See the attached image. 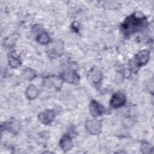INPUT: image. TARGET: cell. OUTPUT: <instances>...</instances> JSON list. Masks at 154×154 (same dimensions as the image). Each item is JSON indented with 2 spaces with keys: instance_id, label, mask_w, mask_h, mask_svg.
Instances as JSON below:
<instances>
[{
  "instance_id": "6",
  "label": "cell",
  "mask_w": 154,
  "mask_h": 154,
  "mask_svg": "<svg viewBox=\"0 0 154 154\" xmlns=\"http://www.w3.org/2000/svg\"><path fill=\"white\" fill-rule=\"evenodd\" d=\"M55 118V112L52 109L45 110L38 115V120L44 125L51 123Z\"/></svg>"
},
{
  "instance_id": "11",
  "label": "cell",
  "mask_w": 154,
  "mask_h": 154,
  "mask_svg": "<svg viewBox=\"0 0 154 154\" xmlns=\"http://www.w3.org/2000/svg\"><path fill=\"white\" fill-rule=\"evenodd\" d=\"M60 146L64 152L70 150L73 147L72 138L69 135H63L60 141Z\"/></svg>"
},
{
  "instance_id": "17",
  "label": "cell",
  "mask_w": 154,
  "mask_h": 154,
  "mask_svg": "<svg viewBox=\"0 0 154 154\" xmlns=\"http://www.w3.org/2000/svg\"><path fill=\"white\" fill-rule=\"evenodd\" d=\"M150 150H152V148L150 147V145L149 144L147 143H143L142 144L141 146V150L143 153H150Z\"/></svg>"
},
{
  "instance_id": "3",
  "label": "cell",
  "mask_w": 154,
  "mask_h": 154,
  "mask_svg": "<svg viewBox=\"0 0 154 154\" xmlns=\"http://www.w3.org/2000/svg\"><path fill=\"white\" fill-rule=\"evenodd\" d=\"M87 131L92 135H98L101 132L102 123L96 119L87 120L85 124Z\"/></svg>"
},
{
  "instance_id": "18",
  "label": "cell",
  "mask_w": 154,
  "mask_h": 154,
  "mask_svg": "<svg viewBox=\"0 0 154 154\" xmlns=\"http://www.w3.org/2000/svg\"><path fill=\"white\" fill-rule=\"evenodd\" d=\"M72 28H73V29H76V31H77V30L78 29V23L76 22L75 26V25L73 23V24H72Z\"/></svg>"
},
{
  "instance_id": "10",
  "label": "cell",
  "mask_w": 154,
  "mask_h": 154,
  "mask_svg": "<svg viewBox=\"0 0 154 154\" xmlns=\"http://www.w3.org/2000/svg\"><path fill=\"white\" fill-rule=\"evenodd\" d=\"M87 78L93 84H97L101 82L102 75L101 72L96 68H93L87 73Z\"/></svg>"
},
{
  "instance_id": "9",
  "label": "cell",
  "mask_w": 154,
  "mask_h": 154,
  "mask_svg": "<svg viewBox=\"0 0 154 154\" xmlns=\"http://www.w3.org/2000/svg\"><path fill=\"white\" fill-rule=\"evenodd\" d=\"M60 77L63 81L73 84H77L79 81V75L76 72L72 70L63 72Z\"/></svg>"
},
{
  "instance_id": "2",
  "label": "cell",
  "mask_w": 154,
  "mask_h": 154,
  "mask_svg": "<svg viewBox=\"0 0 154 154\" xmlns=\"http://www.w3.org/2000/svg\"><path fill=\"white\" fill-rule=\"evenodd\" d=\"M150 54V51L147 49L143 50L138 52L135 58L129 63L130 71L133 73H136L141 66L146 64L149 61Z\"/></svg>"
},
{
  "instance_id": "5",
  "label": "cell",
  "mask_w": 154,
  "mask_h": 154,
  "mask_svg": "<svg viewBox=\"0 0 154 154\" xmlns=\"http://www.w3.org/2000/svg\"><path fill=\"white\" fill-rule=\"evenodd\" d=\"M2 129H5L13 134H17L21 129L20 123L15 119L4 123L1 126Z\"/></svg>"
},
{
  "instance_id": "1",
  "label": "cell",
  "mask_w": 154,
  "mask_h": 154,
  "mask_svg": "<svg viewBox=\"0 0 154 154\" xmlns=\"http://www.w3.org/2000/svg\"><path fill=\"white\" fill-rule=\"evenodd\" d=\"M146 25V18L143 15L135 13L125 19L121 24V29L125 35H129L141 31Z\"/></svg>"
},
{
  "instance_id": "8",
  "label": "cell",
  "mask_w": 154,
  "mask_h": 154,
  "mask_svg": "<svg viewBox=\"0 0 154 154\" xmlns=\"http://www.w3.org/2000/svg\"><path fill=\"white\" fill-rule=\"evenodd\" d=\"M90 113L94 117H97L102 115L105 112L103 105L95 100H91L89 104Z\"/></svg>"
},
{
  "instance_id": "12",
  "label": "cell",
  "mask_w": 154,
  "mask_h": 154,
  "mask_svg": "<svg viewBox=\"0 0 154 154\" xmlns=\"http://www.w3.org/2000/svg\"><path fill=\"white\" fill-rule=\"evenodd\" d=\"M63 81V80L61 77H58L57 76H51L46 78L45 82L53 86L57 90H59L62 86Z\"/></svg>"
},
{
  "instance_id": "16",
  "label": "cell",
  "mask_w": 154,
  "mask_h": 154,
  "mask_svg": "<svg viewBox=\"0 0 154 154\" xmlns=\"http://www.w3.org/2000/svg\"><path fill=\"white\" fill-rule=\"evenodd\" d=\"M22 73L25 78H26L28 80H32L33 78H35L36 75V73L34 72V70L29 68L25 69L23 71Z\"/></svg>"
},
{
  "instance_id": "4",
  "label": "cell",
  "mask_w": 154,
  "mask_h": 154,
  "mask_svg": "<svg viewBox=\"0 0 154 154\" xmlns=\"http://www.w3.org/2000/svg\"><path fill=\"white\" fill-rule=\"evenodd\" d=\"M48 54L52 58L60 57L63 54V45L62 43L57 41L51 44L48 49Z\"/></svg>"
},
{
  "instance_id": "15",
  "label": "cell",
  "mask_w": 154,
  "mask_h": 154,
  "mask_svg": "<svg viewBox=\"0 0 154 154\" xmlns=\"http://www.w3.org/2000/svg\"><path fill=\"white\" fill-rule=\"evenodd\" d=\"M8 63L12 68H17L21 64V61L15 55L11 54L8 58Z\"/></svg>"
},
{
  "instance_id": "7",
  "label": "cell",
  "mask_w": 154,
  "mask_h": 154,
  "mask_svg": "<svg viewBox=\"0 0 154 154\" xmlns=\"http://www.w3.org/2000/svg\"><path fill=\"white\" fill-rule=\"evenodd\" d=\"M126 100L125 95L122 92H117L112 96L110 99V105L113 108H119L124 105Z\"/></svg>"
},
{
  "instance_id": "13",
  "label": "cell",
  "mask_w": 154,
  "mask_h": 154,
  "mask_svg": "<svg viewBox=\"0 0 154 154\" xmlns=\"http://www.w3.org/2000/svg\"><path fill=\"white\" fill-rule=\"evenodd\" d=\"M38 91L34 85H29L25 91V95L29 100L34 99L37 97Z\"/></svg>"
},
{
  "instance_id": "14",
  "label": "cell",
  "mask_w": 154,
  "mask_h": 154,
  "mask_svg": "<svg viewBox=\"0 0 154 154\" xmlns=\"http://www.w3.org/2000/svg\"><path fill=\"white\" fill-rule=\"evenodd\" d=\"M36 40L37 42L43 45L48 44L51 42V37H49V34L46 32H43L38 34L36 37Z\"/></svg>"
}]
</instances>
